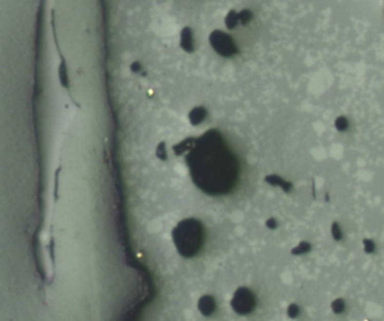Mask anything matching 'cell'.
Returning a JSON list of instances; mask_svg holds the SVG:
<instances>
[{
    "label": "cell",
    "instance_id": "obj_1",
    "mask_svg": "<svg viewBox=\"0 0 384 321\" xmlns=\"http://www.w3.org/2000/svg\"><path fill=\"white\" fill-rule=\"evenodd\" d=\"M193 183L205 194L226 195L239 180L240 165L237 156L218 130H208L196 139L186 156Z\"/></svg>",
    "mask_w": 384,
    "mask_h": 321
},
{
    "label": "cell",
    "instance_id": "obj_2",
    "mask_svg": "<svg viewBox=\"0 0 384 321\" xmlns=\"http://www.w3.org/2000/svg\"><path fill=\"white\" fill-rule=\"evenodd\" d=\"M171 238L180 256L184 258H193L200 254L204 246L205 226L197 219H184L172 229Z\"/></svg>",
    "mask_w": 384,
    "mask_h": 321
},
{
    "label": "cell",
    "instance_id": "obj_3",
    "mask_svg": "<svg viewBox=\"0 0 384 321\" xmlns=\"http://www.w3.org/2000/svg\"><path fill=\"white\" fill-rule=\"evenodd\" d=\"M209 44L217 53L224 58H230L238 52L234 39L222 31H214L209 34Z\"/></svg>",
    "mask_w": 384,
    "mask_h": 321
},
{
    "label": "cell",
    "instance_id": "obj_4",
    "mask_svg": "<svg viewBox=\"0 0 384 321\" xmlns=\"http://www.w3.org/2000/svg\"><path fill=\"white\" fill-rule=\"evenodd\" d=\"M231 306L238 313H247L252 307V299H250L248 291L242 289L238 290L232 297Z\"/></svg>",
    "mask_w": 384,
    "mask_h": 321
},
{
    "label": "cell",
    "instance_id": "obj_5",
    "mask_svg": "<svg viewBox=\"0 0 384 321\" xmlns=\"http://www.w3.org/2000/svg\"><path fill=\"white\" fill-rule=\"evenodd\" d=\"M197 309H199L202 316L211 317L217 310V301L214 300L212 295H203L197 301Z\"/></svg>",
    "mask_w": 384,
    "mask_h": 321
},
{
    "label": "cell",
    "instance_id": "obj_6",
    "mask_svg": "<svg viewBox=\"0 0 384 321\" xmlns=\"http://www.w3.org/2000/svg\"><path fill=\"white\" fill-rule=\"evenodd\" d=\"M180 46H182L186 52H193L195 49L193 33H191V30L189 27H184L182 33H180Z\"/></svg>",
    "mask_w": 384,
    "mask_h": 321
},
{
    "label": "cell",
    "instance_id": "obj_7",
    "mask_svg": "<svg viewBox=\"0 0 384 321\" xmlns=\"http://www.w3.org/2000/svg\"><path fill=\"white\" fill-rule=\"evenodd\" d=\"M206 116H207V110L203 106H199L190 110L188 119L191 124L197 125V124H201L202 122L206 119Z\"/></svg>",
    "mask_w": 384,
    "mask_h": 321
},
{
    "label": "cell",
    "instance_id": "obj_8",
    "mask_svg": "<svg viewBox=\"0 0 384 321\" xmlns=\"http://www.w3.org/2000/svg\"><path fill=\"white\" fill-rule=\"evenodd\" d=\"M195 142H196V139L189 138V139L184 140V141H182V142H179L176 145H174L172 150H174L175 155L180 156V155H183L184 153H186V151H188V153H189V151L194 148Z\"/></svg>",
    "mask_w": 384,
    "mask_h": 321
},
{
    "label": "cell",
    "instance_id": "obj_9",
    "mask_svg": "<svg viewBox=\"0 0 384 321\" xmlns=\"http://www.w3.org/2000/svg\"><path fill=\"white\" fill-rule=\"evenodd\" d=\"M238 22H239V15H238L234 10L230 11L228 16L225 17V25L229 28V30L235 28L238 25Z\"/></svg>",
    "mask_w": 384,
    "mask_h": 321
},
{
    "label": "cell",
    "instance_id": "obj_10",
    "mask_svg": "<svg viewBox=\"0 0 384 321\" xmlns=\"http://www.w3.org/2000/svg\"><path fill=\"white\" fill-rule=\"evenodd\" d=\"M238 15H239V21L242 22V24H246V23L249 22L250 18H252V14H250V11L248 10H243Z\"/></svg>",
    "mask_w": 384,
    "mask_h": 321
},
{
    "label": "cell",
    "instance_id": "obj_11",
    "mask_svg": "<svg viewBox=\"0 0 384 321\" xmlns=\"http://www.w3.org/2000/svg\"><path fill=\"white\" fill-rule=\"evenodd\" d=\"M157 156H158L160 159H164V160L167 159V153H166V149H165V143L159 144L158 150H157Z\"/></svg>",
    "mask_w": 384,
    "mask_h": 321
},
{
    "label": "cell",
    "instance_id": "obj_12",
    "mask_svg": "<svg viewBox=\"0 0 384 321\" xmlns=\"http://www.w3.org/2000/svg\"><path fill=\"white\" fill-rule=\"evenodd\" d=\"M132 70L136 72H138V71H140V70H141V67H140L139 62H136V63L132 64Z\"/></svg>",
    "mask_w": 384,
    "mask_h": 321
}]
</instances>
